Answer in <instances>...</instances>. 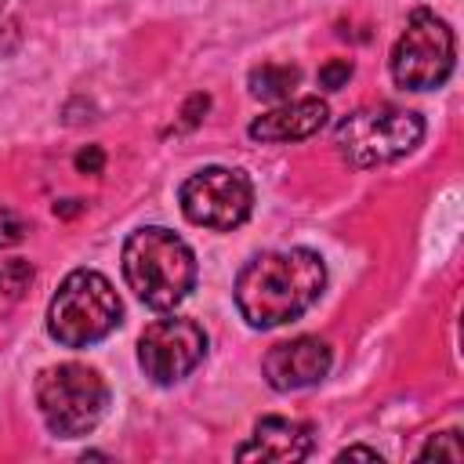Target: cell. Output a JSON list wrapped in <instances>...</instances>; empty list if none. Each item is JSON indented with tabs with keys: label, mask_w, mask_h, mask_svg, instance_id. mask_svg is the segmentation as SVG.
Returning a JSON list of instances; mask_svg holds the SVG:
<instances>
[{
	"label": "cell",
	"mask_w": 464,
	"mask_h": 464,
	"mask_svg": "<svg viewBox=\"0 0 464 464\" xmlns=\"http://www.w3.org/2000/svg\"><path fill=\"white\" fill-rule=\"evenodd\" d=\"M326 286V265L315 250L290 246L268 250L250 257L236 276V308L239 315L257 326L272 330L283 323L301 319Z\"/></svg>",
	"instance_id": "obj_1"
},
{
	"label": "cell",
	"mask_w": 464,
	"mask_h": 464,
	"mask_svg": "<svg viewBox=\"0 0 464 464\" xmlns=\"http://www.w3.org/2000/svg\"><path fill=\"white\" fill-rule=\"evenodd\" d=\"M123 279L156 312L178 308L196 286V254L181 236L160 225L134 228L123 243Z\"/></svg>",
	"instance_id": "obj_2"
},
{
	"label": "cell",
	"mask_w": 464,
	"mask_h": 464,
	"mask_svg": "<svg viewBox=\"0 0 464 464\" xmlns=\"http://www.w3.org/2000/svg\"><path fill=\"white\" fill-rule=\"evenodd\" d=\"M123 319V304L112 283L94 268L69 272L51 304H47V334L65 348H87L109 337Z\"/></svg>",
	"instance_id": "obj_3"
},
{
	"label": "cell",
	"mask_w": 464,
	"mask_h": 464,
	"mask_svg": "<svg viewBox=\"0 0 464 464\" xmlns=\"http://www.w3.org/2000/svg\"><path fill=\"white\" fill-rule=\"evenodd\" d=\"M36 406L51 435L80 439L105 417L109 384L87 362H58L36 377Z\"/></svg>",
	"instance_id": "obj_4"
},
{
	"label": "cell",
	"mask_w": 464,
	"mask_h": 464,
	"mask_svg": "<svg viewBox=\"0 0 464 464\" xmlns=\"http://www.w3.org/2000/svg\"><path fill=\"white\" fill-rule=\"evenodd\" d=\"M424 138V120L410 109L399 105H362L355 112H348L337 127H334V145L337 152L366 170V167H384L395 163L402 156H410Z\"/></svg>",
	"instance_id": "obj_5"
},
{
	"label": "cell",
	"mask_w": 464,
	"mask_h": 464,
	"mask_svg": "<svg viewBox=\"0 0 464 464\" xmlns=\"http://www.w3.org/2000/svg\"><path fill=\"white\" fill-rule=\"evenodd\" d=\"M453 58H457V44H453V29L428 7L410 11L406 29L399 33L395 47H392V80L406 91H431L442 87L453 72Z\"/></svg>",
	"instance_id": "obj_6"
},
{
	"label": "cell",
	"mask_w": 464,
	"mask_h": 464,
	"mask_svg": "<svg viewBox=\"0 0 464 464\" xmlns=\"http://www.w3.org/2000/svg\"><path fill=\"white\" fill-rule=\"evenodd\" d=\"M178 199H181V214L192 225L232 232L254 210V185L236 167H203L185 178Z\"/></svg>",
	"instance_id": "obj_7"
},
{
	"label": "cell",
	"mask_w": 464,
	"mask_h": 464,
	"mask_svg": "<svg viewBox=\"0 0 464 464\" xmlns=\"http://www.w3.org/2000/svg\"><path fill=\"white\" fill-rule=\"evenodd\" d=\"M207 355V334L196 319H156L138 337V366L152 384H178Z\"/></svg>",
	"instance_id": "obj_8"
},
{
	"label": "cell",
	"mask_w": 464,
	"mask_h": 464,
	"mask_svg": "<svg viewBox=\"0 0 464 464\" xmlns=\"http://www.w3.org/2000/svg\"><path fill=\"white\" fill-rule=\"evenodd\" d=\"M334 366V352L323 337H294V341H279L265 352L261 359V373L268 381V388L276 392H301L319 384Z\"/></svg>",
	"instance_id": "obj_9"
},
{
	"label": "cell",
	"mask_w": 464,
	"mask_h": 464,
	"mask_svg": "<svg viewBox=\"0 0 464 464\" xmlns=\"http://www.w3.org/2000/svg\"><path fill=\"white\" fill-rule=\"evenodd\" d=\"M315 450L312 424L294 417H261L254 424V435L236 450L239 460H304Z\"/></svg>",
	"instance_id": "obj_10"
},
{
	"label": "cell",
	"mask_w": 464,
	"mask_h": 464,
	"mask_svg": "<svg viewBox=\"0 0 464 464\" xmlns=\"http://www.w3.org/2000/svg\"><path fill=\"white\" fill-rule=\"evenodd\" d=\"M326 116H330V109H326V102L323 98H286L283 105H276V109H268V112H261L257 120H250V127H246V134L254 138V141H272V145H279V141H301V138H312V134H319L323 127H326Z\"/></svg>",
	"instance_id": "obj_11"
},
{
	"label": "cell",
	"mask_w": 464,
	"mask_h": 464,
	"mask_svg": "<svg viewBox=\"0 0 464 464\" xmlns=\"http://www.w3.org/2000/svg\"><path fill=\"white\" fill-rule=\"evenodd\" d=\"M297 83H301V69L283 65V62H265V65L250 69V76H246L250 94L261 102H286Z\"/></svg>",
	"instance_id": "obj_12"
},
{
	"label": "cell",
	"mask_w": 464,
	"mask_h": 464,
	"mask_svg": "<svg viewBox=\"0 0 464 464\" xmlns=\"http://www.w3.org/2000/svg\"><path fill=\"white\" fill-rule=\"evenodd\" d=\"M29 283H33V265L29 261H7L0 268V315H7L22 301Z\"/></svg>",
	"instance_id": "obj_13"
},
{
	"label": "cell",
	"mask_w": 464,
	"mask_h": 464,
	"mask_svg": "<svg viewBox=\"0 0 464 464\" xmlns=\"http://www.w3.org/2000/svg\"><path fill=\"white\" fill-rule=\"evenodd\" d=\"M420 460H439V457H446V460H464V446H460V431H439V435H431L424 446H420V453H417Z\"/></svg>",
	"instance_id": "obj_14"
},
{
	"label": "cell",
	"mask_w": 464,
	"mask_h": 464,
	"mask_svg": "<svg viewBox=\"0 0 464 464\" xmlns=\"http://www.w3.org/2000/svg\"><path fill=\"white\" fill-rule=\"evenodd\" d=\"M352 76V62L348 58H330L326 65H319V87L326 91H341Z\"/></svg>",
	"instance_id": "obj_15"
},
{
	"label": "cell",
	"mask_w": 464,
	"mask_h": 464,
	"mask_svg": "<svg viewBox=\"0 0 464 464\" xmlns=\"http://www.w3.org/2000/svg\"><path fill=\"white\" fill-rule=\"evenodd\" d=\"M22 236H25V221L14 210L0 207V246H14Z\"/></svg>",
	"instance_id": "obj_16"
},
{
	"label": "cell",
	"mask_w": 464,
	"mask_h": 464,
	"mask_svg": "<svg viewBox=\"0 0 464 464\" xmlns=\"http://www.w3.org/2000/svg\"><path fill=\"white\" fill-rule=\"evenodd\" d=\"M76 170L80 174H102V167H105V152L98 149V145H87V149H80L76 152Z\"/></svg>",
	"instance_id": "obj_17"
},
{
	"label": "cell",
	"mask_w": 464,
	"mask_h": 464,
	"mask_svg": "<svg viewBox=\"0 0 464 464\" xmlns=\"http://www.w3.org/2000/svg\"><path fill=\"white\" fill-rule=\"evenodd\" d=\"M207 105H210V98H207V94H192V98H188V105H185V112H181V116H185V127L199 123V116H196V112H207Z\"/></svg>",
	"instance_id": "obj_18"
},
{
	"label": "cell",
	"mask_w": 464,
	"mask_h": 464,
	"mask_svg": "<svg viewBox=\"0 0 464 464\" xmlns=\"http://www.w3.org/2000/svg\"><path fill=\"white\" fill-rule=\"evenodd\" d=\"M352 457H362V460H381V453H377V450H366V446H348V450H341V453H337V460H352Z\"/></svg>",
	"instance_id": "obj_19"
},
{
	"label": "cell",
	"mask_w": 464,
	"mask_h": 464,
	"mask_svg": "<svg viewBox=\"0 0 464 464\" xmlns=\"http://www.w3.org/2000/svg\"><path fill=\"white\" fill-rule=\"evenodd\" d=\"M4 7H7V0H0V14H4Z\"/></svg>",
	"instance_id": "obj_20"
}]
</instances>
